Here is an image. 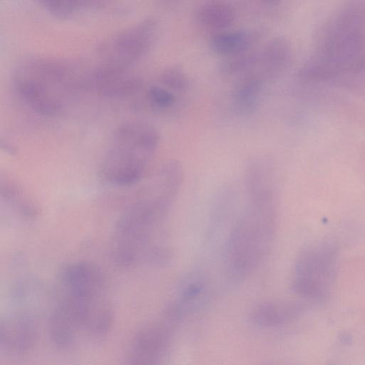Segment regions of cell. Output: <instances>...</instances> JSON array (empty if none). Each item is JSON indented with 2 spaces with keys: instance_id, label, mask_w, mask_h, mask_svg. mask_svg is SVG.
<instances>
[{
  "instance_id": "6da1fadb",
  "label": "cell",
  "mask_w": 365,
  "mask_h": 365,
  "mask_svg": "<svg viewBox=\"0 0 365 365\" xmlns=\"http://www.w3.org/2000/svg\"><path fill=\"white\" fill-rule=\"evenodd\" d=\"M183 180L181 167L163 165L142 195L120 215L111 241L113 259L118 265L135 268L168 262L171 251L165 225Z\"/></svg>"
},
{
  "instance_id": "5b68a950",
  "label": "cell",
  "mask_w": 365,
  "mask_h": 365,
  "mask_svg": "<svg viewBox=\"0 0 365 365\" xmlns=\"http://www.w3.org/2000/svg\"><path fill=\"white\" fill-rule=\"evenodd\" d=\"M160 135L151 123L142 120L123 122L113 132L99 168L102 179L114 186L138 183L158 148Z\"/></svg>"
},
{
  "instance_id": "52a82bcc",
  "label": "cell",
  "mask_w": 365,
  "mask_h": 365,
  "mask_svg": "<svg viewBox=\"0 0 365 365\" xmlns=\"http://www.w3.org/2000/svg\"><path fill=\"white\" fill-rule=\"evenodd\" d=\"M158 31L159 22L153 16L146 17L118 31L99 46L100 62L132 68L150 51Z\"/></svg>"
},
{
  "instance_id": "9c48e42d",
  "label": "cell",
  "mask_w": 365,
  "mask_h": 365,
  "mask_svg": "<svg viewBox=\"0 0 365 365\" xmlns=\"http://www.w3.org/2000/svg\"><path fill=\"white\" fill-rule=\"evenodd\" d=\"M171 327L163 320L138 330L133 338L125 365H163Z\"/></svg>"
},
{
  "instance_id": "ac0fdd59",
  "label": "cell",
  "mask_w": 365,
  "mask_h": 365,
  "mask_svg": "<svg viewBox=\"0 0 365 365\" xmlns=\"http://www.w3.org/2000/svg\"><path fill=\"white\" fill-rule=\"evenodd\" d=\"M104 1L86 0H48L41 4L51 14L61 18H68L83 11L103 7Z\"/></svg>"
},
{
  "instance_id": "5bb4252c",
  "label": "cell",
  "mask_w": 365,
  "mask_h": 365,
  "mask_svg": "<svg viewBox=\"0 0 365 365\" xmlns=\"http://www.w3.org/2000/svg\"><path fill=\"white\" fill-rule=\"evenodd\" d=\"M195 17L200 26L216 34L226 31L234 24L236 12L227 2L207 1L197 7Z\"/></svg>"
},
{
  "instance_id": "4fadbf2b",
  "label": "cell",
  "mask_w": 365,
  "mask_h": 365,
  "mask_svg": "<svg viewBox=\"0 0 365 365\" xmlns=\"http://www.w3.org/2000/svg\"><path fill=\"white\" fill-rule=\"evenodd\" d=\"M259 37V33L255 30H226L213 34L210 46L215 53L228 57L251 50Z\"/></svg>"
},
{
  "instance_id": "603a6c76",
  "label": "cell",
  "mask_w": 365,
  "mask_h": 365,
  "mask_svg": "<svg viewBox=\"0 0 365 365\" xmlns=\"http://www.w3.org/2000/svg\"><path fill=\"white\" fill-rule=\"evenodd\" d=\"M327 365H334V364H327Z\"/></svg>"
},
{
  "instance_id": "7c38bea8",
  "label": "cell",
  "mask_w": 365,
  "mask_h": 365,
  "mask_svg": "<svg viewBox=\"0 0 365 365\" xmlns=\"http://www.w3.org/2000/svg\"><path fill=\"white\" fill-rule=\"evenodd\" d=\"M304 309L302 304L296 302H264L255 307L250 317L255 324L276 327L296 319Z\"/></svg>"
},
{
  "instance_id": "e0dca14e",
  "label": "cell",
  "mask_w": 365,
  "mask_h": 365,
  "mask_svg": "<svg viewBox=\"0 0 365 365\" xmlns=\"http://www.w3.org/2000/svg\"><path fill=\"white\" fill-rule=\"evenodd\" d=\"M259 51L249 50L227 57L220 64V70L227 77L245 76L259 64Z\"/></svg>"
},
{
  "instance_id": "30bf717a",
  "label": "cell",
  "mask_w": 365,
  "mask_h": 365,
  "mask_svg": "<svg viewBox=\"0 0 365 365\" xmlns=\"http://www.w3.org/2000/svg\"><path fill=\"white\" fill-rule=\"evenodd\" d=\"M37 334L36 317L16 312L1 321L0 345L9 354L21 355L33 348Z\"/></svg>"
},
{
  "instance_id": "9a60e30c",
  "label": "cell",
  "mask_w": 365,
  "mask_h": 365,
  "mask_svg": "<svg viewBox=\"0 0 365 365\" xmlns=\"http://www.w3.org/2000/svg\"><path fill=\"white\" fill-rule=\"evenodd\" d=\"M262 89L261 76L250 73L242 77L232 92L231 102L235 112L241 115L252 113L259 104Z\"/></svg>"
},
{
  "instance_id": "8992f818",
  "label": "cell",
  "mask_w": 365,
  "mask_h": 365,
  "mask_svg": "<svg viewBox=\"0 0 365 365\" xmlns=\"http://www.w3.org/2000/svg\"><path fill=\"white\" fill-rule=\"evenodd\" d=\"M339 256L338 245L330 240L315 241L304 247L293 267V291L310 301H325L336 277Z\"/></svg>"
},
{
  "instance_id": "ffe728a7",
  "label": "cell",
  "mask_w": 365,
  "mask_h": 365,
  "mask_svg": "<svg viewBox=\"0 0 365 365\" xmlns=\"http://www.w3.org/2000/svg\"><path fill=\"white\" fill-rule=\"evenodd\" d=\"M160 85L170 91H183L189 86V78L180 66L173 65L163 69L159 76Z\"/></svg>"
},
{
  "instance_id": "277c9868",
  "label": "cell",
  "mask_w": 365,
  "mask_h": 365,
  "mask_svg": "<svg viewBox=\"0 0 365 365\" xmlns=\"http://www.w3.org/2000/svg\"><path fill=\"white\" fill-rule=\"evenodd\" d=\"M86 72L64 59L29 56L14 69L11 88L18 101L31 112L53 117L86 91Z\"/></svg>"
},
{
  "instance_id": "7402d4cb",
  "label": "cell",
  "mask_w": 365,
  "mask_h": 365,
  "mask_svg": "<svg viewBox=\"0 0 365 365\" xmlns=\"http://www.w3.org/2000/svg\"><path fill=\"white\" fill-rule=\"evenodd\" d=\"M338 340L343 346H349L353 343V336L349 331H341L338 335Z\"/></svg>"
},
{
  "instance_id": "2e32d148",
  "label": "cell",
  "mask_w": 365,
  "mask_h": 365,
  "mask_svg": "<svg viewBox=\"0 0 365 365\" xmlns=\"http://www.w3.org/2000/svg\"><path fill=\"white\" fill-rule=\"evenodd\" d=\"M48 330L51 341L63 349L73 344L80 328L73 317L56 304L50 314Z\"/></svg>"
},
{
  "instance_id": "7a4b0ae2",
  "label": "cell",
  "mask_w": 365,
  "mask_h": 365,
  "mask_svg": "<svg viewBox=\"0 0 365 365\" xmlns=\"http://www.w3.org/2000/svg\"><path fill=\"white\" fill-rule=\"evenodd\" d=\"M246 202L228 235L225 260L235 279L253 274L268 256L275 238L277 221L275 173L255 168L245 174Z\"/></svg>"
},
{
  "instance_id": "3957f363",
  "label": "cell",
  "mask_w": 365,
  "mask_h": 365,
  "mask_svg": "<svg viewBox=\"0 0 365 365\" xmlns=\"http://www.w3.org/2000/svg\"><path fill=\"white\" fill-rule=\"evenodd\" d=\"M312 53L299 71L304 81H321L365 70V1L346 2L318 29Z\"/></svg>"
},
{
  "instance_id": "44dd1931",
  "label": "cell",
  "mask_w": 365,
  "mask_h": 365,
  "mask_svg": "<svg viewBox=\"0 0 365 365\" xmlns=\"http://www.w3.org/2000/svg\"><path fill=\"white\" fill-rule=\"evenodd\" d=\"M145 97L149 105L158 110L171 108L176 101L173 91L162 85H152L148 87Z\"/></svg>"
},
{
  "instance_id": "d6986e66",
  "label": "cell",
  "mask_w": 365,
  "mask_h": 365,
  "mask_svg": "<svg viewBox=\"0 0 365 365\" xmlns=\"http://www.w3.org/2000/svg\"><path fill=\"white\" fill-rule=\"evenodd\" d=\"M1 197L5 199L6 205L16 210L18 214L29 217L36 213L33 204L27 200L21 190L15 186L6 183L1 185Z\"/></svg>"
},
{
  "instance_id": "ba28073f",
  "label": "cell",
  "mask_w": 365,
  "mask_h": 365,
  "mask_svg": "<svg viewBox=\"0 0 365 365\" xmlns=\"http://www.w3.org/2000/svg\"><path fill=\"white\" fill-rule=\"evenodd\" d=\"M142 86L141 78L129 67L99 62L86 73V91L105 97L128 96Z\"/></svg>"
},
{
  "instance_id": "8fae6325",
  "label": "cell",
  "mask_w": 365,
  "mask_h": 365,
  "mask_svg": "<svg viewBox=\"0 0 365 365\" xmlns=\"http://www.w3.org/2000/svg\"><path fill=\"white\" fill-rule=\"evenodd\" d=\"M292 58L293 48L289 40L284 36H275L259 50L258 68L264 77L274 78L289 67Z\"/></svg>"
}]
</instances>
